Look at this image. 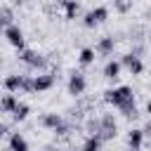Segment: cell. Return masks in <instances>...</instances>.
Returning a JSON list of instances; mask_svg holds the SVG:
<instances>
[{"instance_id": "7c38bea8", "label": "cell", "mask_w": 151, "mask_h": 151, "mask_svg": "<svg viewBox=\"0 0 151 151\" xmlns=\"http://www.w3.org/2000/svg\"><path fill=\"white\" fill-rule=\"evenodd\" d=\"M40 123H42L45 127H52V130H57V127H59L64 120H61V116H59V113H45V116L40 118Z\"/></svg>"}, {"instance_id": "8fae6325", "label": "cell", "mask_w": 151, "mask_h": 151, "mask_svg": "<svg viewBox=\"0 0 151 151\" xmlns=\"http://www.w3.org/2000/svg\"><path fill=\"white\" fill-rule=\"evenodd\" d=\"M21 83H24V76H19V73H12V76H7V78H5V87H7L9 92L21 90Z\"/></svg>"}, {"instance_id": "44dd1931", "label": "cell", "mask_w": 151, "mask_h": 151, "mask_svg": "<svg viewBox=\"0 0 151 151\" xmlns=\"http://www.w3.org/2000/svg\"><path fill=\"white\" fill-rule=\"evenodd\" d=\"M101 149V142L97 137H87V142L83 144V151H99Z\"/></svg>"}, {"instance_id": "5b68a950", "label": "cell", "mask_w": 151, "mask_h": 151, "mask_svg": "<svg viewBox=\"0 0 151 151\" xmlns=\"http://www.w3.org/2000/svg\"><path fill=\"white\" fill-rule=\"evenodd\" d=\"M85 76L83 73H78V71H73L71 73V78H68V94H73V97H80L83 92H85Z\"/></svg>"}, {"instance_id": "ffe728a7", "label": "cell", "mask_w": 151, "mask_h": 151, "mask_svg": "<svg viewBox=\"0 0 151 151\" xmlns=\"http://www.w3.org/2000/svg\"><path fill=\"white\" fill-rule=\"evenodd\" d=\"M90 14L94 17V21L99 24V21H104L106 17H109V9L104 7V5H99V7H94V9H90Z\"/></svg>"}, {"instance_id": "7a4b0ae2", "label": "cell", "mask_w": 151, "mask_h": 151, "mask_svg": "<svg viewBox=\"0 0 151 151\" xmlns=\"http://www.w3.org/2000/svg\"><path fill=\"white\" fill-rule=\"evenodd\" d=\"M19 59H21L26 66H31V68H45L47 61H50L45 54L35 52V50H24V52H19Z\"/></svg>"}, {"instance_id": "6da1fadb", "label": "cell", "mask_w": 151, "mask_h": 151, "mask_svg": "<svg viewBox=\"0 0 151 151\" xmlns=\"http://www.w3.org/2000/svg\"><path fill=\"white\" fill-rule=\"evenodd\" d=\"M134 99V92H132V87H127V85H120V87H116V90H106L104 92V101L106 104H113V106H123V104H127V101H132Z\"/></svg>"}, {"instance_id": "9a60e30c", "label": "cell", "mask_w": 151, "mask_h": 151, "mask_svg": "<svg viewBox=\"0 0 151 151\" xmlns=\"http://www.w3.org/2000/svg\"><path fill=\"white\" fill-rule=\"evenodd\" d=\"M59 5L66 9V19H73L78 14V9H80V2H76V0H61Z\"/></svg>"}, {"instance_id": "8992f818", "label": "cell", "mask_w": 151, "mask_h": 151, "mask_svg": "<svg viewBox=\"0 0 151 151\" xmlns=\"http://www.w3.org/2000/svg\"><path fill=\"white\" fill-rule=\"evenodd\" d=\"M120 66H127V68H130V73H134V76H139V73L144 71V64H142V59H139V57H134L132 52L123 54V59H120Z\"/></svg>"}, {"instance_id": "1f68e13d", "label": "cell", "mask_w": 151, "mask_h": 151, "mask_svg": "<svg viewBox=\"0 0 151 151\" xmlns=\"http://www.w3.org/2000/svg\"><path fill=\"white\" fill-rule=\"evenodd\" d=\"M2 151H9V149H2Z\"/></svg>"}, {"instance_id": "ba28073f", "label": "cell", "mask_w": 151, "mask_h": 151, "mask_svg": "<svg viewBox=\"0 0 151 151\" xmlns=\"http://www.w3.org/2000/svg\"><path fill=\"white\" fill-rule=\"evenodd\" d=\"M9 151H28L26 137L19 134V132H12V134H9Z\"/></svg>"}, {"instance_id": "484cf974", "label": "cell", "mask_w": 151, "mask_h": 151, "mask_svg": "<svg viewBox=\"0 0 151 151\" xmlns=\"http://www.w3.org/2000/svg\"><path fill=\"white\" fill-rule=\"evenodd\" d=\"M7 132H9V125L7 123H0V137H5Z\"/></svg>"}, {"instance_id": "f1b7e54d", "label": "cell", "mask_w": 151, "mask_h": 151, "mask_svg": "<svg viewBox=\"0 0 151 151\" xmlns=\"http://www.w3.org/2000/svg\"><path fill=\"white\" fill-rule=\"evenodd\" d=\"M146 111H149V113H151V99H149V104H146Z\"/></svg>"}, {"instance_id": "5bb4252c", "label": "cell", "mask_w": 151, "mask_h": 151, "mask_svg": "<svg viewBox=\"0 0 151 151\" xmlns=\"http://www.w3.org/2000/svg\"><path fill=\"white\" fill-rule=\"evenodd\" d=\"M17 99H14V94H5L2 99H0V111H5V113H14V109H17Z\"/></svg>"}, {"instance_id": "4fadbf2b", "label": "cell", "mask_w": 151, "mask_h": 151, "mask_svg": "<svg viewBox=\"0 0 151 151\" xmlns=\"http://www.w3.org/2000/svg\"><path fill=\"white\" fill-rule=\"evenodd\" d=\"M118 73H120V61H109L106 66H104V78H109V80H116L118 78Z\"/></svg>"}, {"instance_id": "4dcf8cb0", "label": "cell", "mask_w": 151, "mask_h": 151, "mask_svg": "<svg viewBox=\"0 0 151 151\" xmlns=\"http://www.w3.org/2000/svg\"><path fill=\"white\" fill-rule=\"evenodd\" d=\"M149 42H151V33H149Z\"/></svg>"}, {"instance_id": "277c9868", "label": "cell", "mask_w": 151, "mask_h": 151, "mask_svg": "<svg viewBox=\"0 0 151 151\" xmlns=\"http://www.w3.org/2000/svg\"><path fill=\"white\" fill-rule=\"evenodd\" d=\"M5 38H7V42H9L12 47H17L19 52L26 50V47H24V31H21L17 24H12V26L5 28Z\"/></svg>"}, {"instance_id": "d6a6232c", "label": "cell", "mask_w": 151, "mask_h": 151, "mask_svg": "<svg viewBox=\"0 0 151 151\" xmlns=\"http://www.w3.org/2000/svg\"><path fill=\"white\" fill-rule=\"evenodd\" d=\"M0 66H2V59H0Z\"/></svg>"}, {"instance_id": "e0dca14e", "label": "cell", "mask_w": 151, "mask_h": 151, "mask_svg": "<svg viewBox=\"0 0 151 151\" xmlns=\"http://www.w3.org/2000/svg\"><path fill=\"white\" fill-rule=\"evenodd\" d=\"M28 111H31V109H28V104H24V101H21V104H17V109H14L12 118H14L17 123H21V120H26V118H28Z\"/></svg>"}, {"instance_id": "cb8c5ba5", "label": "cell", "mask_w": 151, "mask_h": 151, "mask_svg": "<svg viewBox=\"0 0 151 151\" xmlns=\"http://www.w3.org/2000/svg\"><path fill=\"white\" fill-rule=\"evenodd\" d=\"M132 7V2H125V0H116V9L118 12H127Z\"/></svg>"}, {"instance_id": "3957f363", "label": "cell", "mask_w": 151, "mask_h": 151, "mask_svg": "<svg viewBox=\"0 0 151 151\" xmlns=\"http://www.w3.org/2000/svg\"><path fill=\"white\" fill-rule=\"evenodd\" d=\"M99 120H101V130H99V137H97V139H99V142H109V139H113L116 132H118L113 116H111V113H104Z\"/></svg>"}, {"instance_id": "52a82bcc", "label": "cell", "mask_w": 151, "mask_h": 151, "mask_svg": "<svg viewBox=\"0 0 151 151\" xmlns=\"http://www.w3.org/2000/svg\"><path fill=\"white\" fill-rule=\"evenodd\" d=\"M54 85V76L52 73H42V76H35L33 78V90L35 92H45Z\"/></svg>"}, {"instance_id": "d4e9b609", "label": "cell", "mask_w": 151, "mask_h": 151, "mask_svg": "<svg viewBox=\"0 0 151 151\" xmlns=\"http://www.w3.org/2000/svg\"><path fill=\"white\" fill-rule=\"evenodd\" d=\"M83 24H85V26H87V28H92V26H97V21H94V17H92V14H90V12H87V14H85V17H83Z\"/></svg>"}, {"instance_id": "ac0fdd59", "label": "cell", "mask_w": 151, "mask_h": 151, "mask_svg": "<svg viewBox=\"0 0 151 151\" xmlns=\"http://www.w3.org/2000/svg\"><path fill=\"white\" fill-rule=\"evenodd\" d=\"M85 127H87L90 137H99V130H101V120H97V118H87V120H85Z\"/></svg>"}, {"instance_id": "7402d4cb", "label": "cell", "mask_w": 151, "mask_h": 151, "mask_svg": "<svg viewBox=\"0 0 151 151\" xmlns=\"http://www.w3.org/2000/svg\"><path fill=\"white\" fill-rule=\"evenodd\" d=\"M21 90H24V92H35V90H33V78H28V76H24V83H21Z\"/></svg>"}, {"instance_id": "30bf717a", "label": "cell", "mask_w": 151, "mask_h": 151, "mask_svg": "<svg viewBox=\"0 0 151 151\" xmlns=\"http://www.w3.org/2000/svg\"><path fill=\"white\" fill-rule=\"evenodd\" d=\"M142 142H144V132L142 130H130L127 132V146L130 149H142Z\"/></svg>"}, {"instance_id": "f546056e", "label": "cell", "mask_w": 151, "mask_h": 151, "mask_svg": "<svg viewBox=\"0 0 151 151\" xmlns=\"http://www.w3.org/2000/svg\"><path fill=\"white\" fill-rule=\"evenodd\" d=\"M127 151H142V149H127Z\"/></svg>"}, {"instance_id": "2e32d148", "label": "cell", "mask_w": 151, "mask_h": 151, "mask_svg": "<svg viewBox=\"0 0 151 151\" xmlns=\"http://www.w3.org/2000/svg\"><path fill=\"white\" fill-rule=\"evenodd\" d=\"M12 19H14L12 7H0V28H2V31H5L7 26H12Z\"/></svg>"}, {"instance_id": "603a6c76", "label": "cell", "mask_w": 151, "mask_h": 151, "mask_svg": "<svg viewBox=\"0 0 151 151\" xmlns=\"http://www.w3.org/2000/svg\"><path fill=\"white\" fill-rule=\"evenodd\" d=\"M54 132H57V137H68V134H71V125H64V123H61Z\"/></svg>"}, {"instance_id": "4316f807", "label": "cell", "mask_w": 151, "mask_h": 151, "mask_svg": "<svg viewBox=\"0 0 151 151\" xmlns=\"http://www.w3.org/2000/svg\"><path fill=\"white\" fill-rule=\"evenodd\" d=\"M142 132H144V134H149V137H151V120H149V123H146V125H144V130H142Z\"/></svg>"}, {"instance_id": "83f0119b", "label": "cell", "mask_w": 151, "mask_h": 151, "mask_svg": "<svg viewBox=\"0 0 151 151\" xmlns=\"http://www.w3.org/2000/svg\"><path fill=\"white\" fill-rule=\"evenodd\" d=\"M42 151H59V149H57V146H45Z\"/></svg>"}, {"instance_id": "9c48e42d", "label": "cell", "mask_w": 151, "mask_h": 151, "mask_svg": "<svg viewBox=\"0 0 151 151\" xmlns=\"http://www.w3.org/2000/svg\"><path fill=\"white\" fill-rule=\"evenodd\" d=\"M113 47H116V42H113V38H111V35H104V38L97 42V52H99V54H104V57H106V54H111V52H113Z\"/></svg>"}, {"instance_id": "d6986e66", "label": "cell", "mask_w": 151, "mask_h": 151, "mask_svg": "<svg viewBox=\"0 0 151 151\" xmlns=\"http://www.w3.org/2000/svg\"><path fill=\"white\" fill-rule=\"evenodd\" d=\"M78 59H80V64H83V66H90V64L94 61V50H92V47H83Z\"/></svg>"}]
</instances>
